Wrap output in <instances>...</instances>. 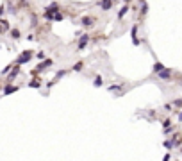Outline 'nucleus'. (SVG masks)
<instances>
[{
    "instance_id": "nucleus-1",
    "label": "nucleus",
    "mask_w": 182,
    "mask_h": 161,
    "mask_svg": "<svg viewBox=\"0 0 182 161\" xmlns=\"http://www.w3.org/2000/svg\"><path fill=\"white\" fill-rule=\"evenodd\" d=\"M30 56H32V54H30V50H25V52L22 54V56L18 57V61H16V63H18V65H23V63L27 61V59H30Z\"/></svg>"
},
{
    "instance_id": "nucleus-2",
    "label": "nucleus",
    "mask_w": 182,
    "mask_h": 161,
    "mask_svg": "<svg viewBox=\"0 0 182 161\" xmlns=\"http://www.w3.org/2000/svg\"><path fill=\"white\" fill-rule=\"evenodd\" d=\"M100 5H102V9H111V5H113V0H102V2H100Z\"/></svg>"
},
{
    "instance_id": "nucleus-3",
    "label": "nucleus",
    "mask_w": 182,
    "mask_h": 161,
    "mask_svg": "<svg viewBox=\"0 0 182 161\" xmlns=\"http://www.w3.org/2000/svg\"><path fill=\"white\" fill-rule=\"evenodd\" d=\"M170 75H171V72H170V70H164V68L161 70V73H159L161 79H170Z\"/></svg>"
},
{
    "instance_id": "nucleus-4",
    "label": "nucleus",
    "mask_w": 182,
    "mask_h": 161,
    "mask_svg": "<svg viewBox=\"0 0 182 161\" xmlns=\"http://www.w3.org/2000/svg\"><path fill=\"white\" fill-rule=\"evenodd\" d=\"M86 43H87V36H82L80 38V43H79V50H82L86 47Z\"/></svg>"
},
{
    "instance_id": "nucleus-5",
    "label": "nucleus",
    "mask_w": 182,
    "mask_h": 161,
    "mask_svg": "<svg viewBox=\"0 0 182 161\" xmlns=\"http://www.w3.org/2000/svg\"><path fill=\"white\" fill-rule=\"evenodd\" d=\"M82 23H84V25H91V23H95V18H84Z\"/></svg>"
},
{
    "instance_id": "nucleus-6",
    "label": "nucleus",
    "mask_w": 182,
    "mask_h": 161,
    "mask_svg": "<svg viewBox=\"0 0 182 161\" xmlns=\"http://www.w3.org/2000/svg\"><path fill=\"white\" fill-rule=\"evenodd\" d=\"M18 88H16V86H7V88H5V91L4 93H15Z\"/></svg>"
},
{
    "instance_id": "nucleus-7",
    "label": "nucleus",
    "mask_w": 182,
    "mask_h": 161,
    "mask_svg": "<svg viewBox=\"0 0 182 161\" xmlns=\"http://www.w3.org/2000/svg\"><path fill=\"white\" fill-rule=\"evenodd\" d=\"M154 70H156V72H161V70H163V65H161V63H157L156 66H154Z\"/></svg>"
},
{
    "instance_id": "nucleus-8",
    "label": "nucleus",
    "mask_w": 182,
    "mask_h": 161,
    "mask_svg": "<svg viewBox=\"0 0 182 161\" xmlns=\"http://www.w3.org/2000/svg\"><path fill=\"white\" fill-rule=\"evenodd\" d=\"M173 106H177V107H182V100H175Z\"/></svg>"
},
{
    "instance_id": "nucleus-9",
    "label": "nucleus",
    "mask_w": 182,
    "mask_h": 161,
    "mask_svg": "<svg viewBox=\"0 0 182 161\" xmlns=\"http://www.w3.org/2000/svg\"><path fill=\"white\" fill-rule=\"evenodd\" d=\"M11 34H13V36H15V38H18V36H20V32H18L16 29H15V31H13V32H11Z\"/></svg>"
},
{
    "instance_id": "nucleus-10",
    "label": "nucleus",
    "mask_w": 182,
    "mask_h": 161,
    "mask_svg": "<svg viewBox=\"0 0 182 161\" xmlns=\"http://www.w3.org/2000/svg\"><path fill=\"white\" fill-rule=\"evenodd\" d=\"M179 118H180V120H182V113H180V116H179Z\"/></svg>"
}]
</instances>
